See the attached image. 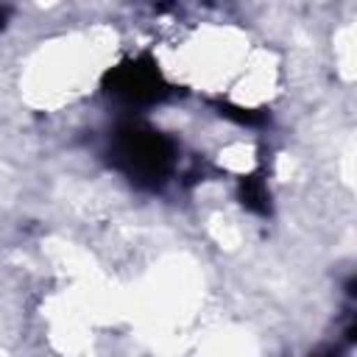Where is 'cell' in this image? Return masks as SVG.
<instances>
[{"mask_svg":"<svg viewBox=\"0 0 357 357\" xmlns=\"http://www.w3.org/2000/svg\"><path fill=\"white\" fill-rule=\"evenodd\" d=\"M114 145H117V159L120 165L142 184H162L173 167V156H176V148L173 142L142 126V123H126L117 128V137H114Z\"/></svg>","mask_w":357,"mask_h":357,"instance_id":"1","label":"cell"},{"mask_svg":"<svg viewBox=\"0 0 357 357\" xmlns=\"http://www.w3.org/2000/svg\"><path fill=\"white\" fill-rule=\"evenodd\" d=\"M106 89L128 103H156L167 98L170 86L151 56L128 59L106 73Z\"/></svg>","mask_w":357,"mask_h":357,"instance_id":"2","label":"cell"},{"mask_svg":"<svg viewBox=\"0 0 357 357\" xmlns=\"http://www.w3.org/2000/svg\"><path fill=\"white\" fill-rule=\"evenodd\" d=\"M240 201L245 209L257 212V215H268L271 212V192L262 181V176H245L240 181Z\"/></svg>","mask_w":357,"mask_h":357,"instance_id":"3","label":"cell"},{"mask_svg":"<svg viewBox=\"0 0 357 357\" xmlns=\"http://www.w3.org/2000/svg\"><path fill=\"white\" fill-rule=\"evenodd\" d=\"M218 112H220L223 117L237 120V123H245V126H257V123H262V120H265V114H262V112L243 109V106H234V103H229V100H220V103H218Z\"/></svg>","mask_w":357,"mask_h":357,"instance_id":"4","label":"cell"},{"mask_svg":"<svg viewBox=\"0 0 357 357\" xmlns=\"http://www.w3.org/2000/svg\"><path fill=\"white\" fill-rule=\"evenodd\" d=\"M310 357H340V351H335V349H324V351H315V354H310Z\"/></svg>","mask_w":357,"mask_h":357,"instance_id":"5","label":"cell"},{"mask_svg":"<svg viewBox=\"0 0 357 357\" xmlns=\"http://www.w3.org/2000/svg\"><path fill=\"white\" fill-rule=\"evenodd\" d=\"M6 20H8V11H6V8H0V31H3V25H6Z\"/></svg>","mask_w":357,"mask_h":357,"instance_id":"6","label":"cell"}]
</instances>
